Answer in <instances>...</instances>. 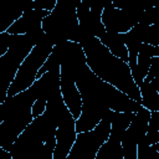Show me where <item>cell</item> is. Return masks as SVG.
<instances>
[{"label": "cell", "instance_id": "15", "mask_svg": "<svg viewBox=\"0 0 159 159\" xmlns=\"http://www.w3.org/2000/svg\"><path fill=\"white\" fill-rule=\"evenodd\" d=\"M99 41L109 50L111 53L119 57L124 62L128 63V50L125 47V43L123 41L122 34L118 32H108L104 31L99 37Z\"/></svg>", "mask_w": 159, "mask_h": 159}, {"label": "cell", "instance_id": "3", "mask_svg": "<svg viewBox=\"0 0 159 159\" xmlns=\"http://www.w3.org/2000/svg\"><path fill=\"white\" fill-rule=\"evenodd\" d=\"M53 45L55 43L46 37H43L41 41L34 45V47L20 63L17 72L7 89V97L26 91L36 81V75L40 67L46 61V58L48 57V55L52 52Z\"/></svg>", "mask_w": 159, "mask_h": 159}, {"label": "cell", "instance_id": "11", "mask_svg": "<svg viewBox=\"0 0 159 159\" xmlns=\"http://www.w3.org/2000/svg\"><path fill=\"white\" fill-rule=\"evenodd\" d=\"M109 111L111 109L104 107V106H99V104L82 101L81 114L75 120L76 132L80 133V132H86V130L93 129L99 123V120L108 114Z\"/></svg>", "mask_w": 159, "mask_h": 159}, {"label": "cell", "instance_id": "6", "mask_svg": "<svg viewBox=\"0 0 159 159\" xmlns=\"http://www.w3.org/2000/svg\"><path fill=\"white\" fill-rule=\"evenodd\" d=\"M142 10L129 6L125 9H117L113 6L111 0L104 1V6L101 15V21L108 32L123 34L129 31L134 25L139 22Z\"/></svg>", "mask_w": 159, "mask_h": 159}, {"label": "cell", "instance_id": "1", "mask_svg": "<svg viewBox=\"0 0 159 159\" xmlns=\"http://www.w3.org/2000/svg\"><path fill=\"white\" fill-rule=\"evenodd\" d=\"M81 46L84 53L86 65L98 78L111 83L132 99L140 103L139 87L133 81L127 62L111 53L98 37L89 36L81 42Z\"/></svg>", "mask_w": 159, "mask_h": 159}, {"label": "cell", "instance_id": "7", "mask_svg": "<svg viewBox=\"0 0 159 159\" xmlns=\"http://www.w3.org/2000/svg\"><path fill=\"white\" fill-rule=\"evenodd\" d=\"M75 118L63 103L60 104L58 117H57V127H56V147L52 154V159H66L67 154L70 153L72 144L76 139L77 132L75 127Z\"/></svg>", "mask_w": 159, "mask_h": 159}, {"label": "cell", "instance_id": "10", "mask_svg": "<svg viewBox=\"0 0 159 159\" xmlns=\"http://www.w3.org/2000/svg\"><path fill=\"white\" fill-rule=\"evenodd\" d=\"M50 15L47 10L31 9L24 10L22 14L7 27L6 32L10 35H24L27 34L36 43L45 37V32L42 31L41 22L42 19Z\"/></svg>", "mask_w": 159, "mask_h": 159}, {"label": "cell", "instance_id": "13", "mask_svg": "<svg viewBox=\"0 0 159 159\" xmlns=\"http://www.w3.org/2000/svg\"><path fill=\"white\" fill-rule=\"evenodd\" d=\"M159 78L154 77L152 81L143 80L139 86L140 103L148 111H159V89H158Z\"/></svg>", "mask_w": 159, "mask_h": 159}, {"label": "cell", "instance_id": "4", "mask_svg": "<svg viewBox=\"0 0 159 159\" xmlns=\"http://www.w3.org/2000/svg\"><path fill=\"white\" fill-rule=\"evenodd\" d=\"M36 42L27 35H11L7 51L0 56V104L7 97V89L25 56Z\"/></svg>", "mask_w": 159, "mask_h": 159}, {"label": "cell", "instance_id": "20", "mask_svg": "<svg viewBox=\"0 0 159 159\" xmlns=\"http://www.w3.org/2000/svg\"><path fill=\"white\" fill-rule=\"evenodd\" d=\"M10 39H11V35L7 34L6 31L0 34V56H2L7 51L9 43H10Z\"/></svg>", "mask_w": 159, "mask_h": 159}, {"label": "cell", "instance_id": "16", "mask_svg": "<svg viewBox=\"0 0 159 159\" xmlns=\"http://www.w3.org/2000/svg\"><path fill=\"white\" fill-rule=\"evenodd\" d=\"M120 138V135L111 132L107 140L98 149L94 159H123Z\"/></svg>", "mask_w": 159, "mask_h": 159}, {"label": "cell", "instance_id": "2", "mask_svg": "<svg viewBox=\"0 0 159 159\" xmlns=\"http://www.w3.org/2000/svg\"><path fill=\"white\" fill-rule=\"evenodd\" d=\"M76 86L81 93L82 101L104 106L116 112H133L135 113L142 104L116 88L108 82L98 78L84 63L75 73Z\"/></svg>", "mask_w": 159, "mask_h": 159}, {"label": "cell", "instance_id": "19", "mask_svg": "<svg viewBox=\"0 0 159 159\" xmlns=\"http://www.w3.org/2000/svg\"><path fill=\"white\" fill-rule=\"evenodd\" d=\"M104 1L106 0H89V12L96 16H101L104 6Z\"/></svg>", "mask_w": 159, "mask_h": 159}, {"label": "cell", "instance_id": "17", "mask_svg": "<svg viewBox=\"0 0 159 159\" xmlns=\"http://www.w3.org/2000/svg\"><path fill=\"white\" fill-rule=\"evenodd\" d=\"M57 0H31L30 2L25 4L24 10H31V9H40V10H47L52 11Z\"/></svg>", "mask_w": 159, "mask_h": 159}, {"label": "cell", "instance_id": "8", "mask_svg": "<svg viewBox=\"0 0 159 159\" xmlns=\"http://www.w3.org/2000/svg\"><path fill=\"white\" fill-rule=\"evenodd\" d=\"M80 67L70 62H60V93L75 119L80 117L82 107V97L75 81V73Z\"/></svg>", "mask_w": 159, "mask_h": 159}, {"label": "cell", "instance_id": "12", "mask_svg": "<svg viewBox=\"0 0 159 159\" xmlns=\"http://www.w3.org/2000/svg\"><path fill=\"white\" fill-rule=\"evenodd\" d=\"M154 56H159V46H153L150 43L142 42L139 46V50H138L135 67L133 70H130L133 81L135 82V84L138 87L140 86L142 81L144 80Z\"/></svg>", "mask_w": 159, "mask_h": 159}, {"label": "cell", "instance_id": "5", "mask_svg": "<svg viewBox=\"0 0 159 159\" xmlns=\"http://www.w3.org/2000/svg\"><path fill=\"white\" fill-rule=\"evenodd\" d=\"M109 133L111 119L107 114L93 129L77 133L66 159H94L98 149L109 137Z\"/></svg>", "mask_w": 159, "mask_h": 159}, {"label": "cell", "instance_id": "18", "mask_svg": "<svg viewBox=\"0 0 159 159\" xmlns=\"http://www.w3.org/2000/svg\"><path fill=\"white\" fill-rule=\"evenodd\" d=\"M46 106H47V98H43V97L36 98V99L32 102V106H31V114H32V118H36V117L41 116V114L45 112Z\"/></svg>", "mask_w": 159, "mask_h": 159}, {"label": "cell", "instance_id": "9", "mask_svg": "<svg viewBox=\"0 0 159 159\" xmlns=\"http://www.w3.org/2000/svg\"><path fill=\"white\" fill-rule=\"evenodd\" d=\"M149 117L150 111L143 106L134 113V117L120 138L123 159H137V144L147 133Z\"/></svg>", "mask_w": 159, "mask_h": 159}, {"label": "cell", "instance_id": "14", "mask_svg": "<svg viewBox=\"0 0 159 159\" xmlns=\"http://www.w3.org/2000/svg\"><path fill=\"white\" fill-rule=\"evenodd\" d=\"M24 6H20L17 0H0V34L22 14Z\"/></svg>", "mask_w": 159, "mask_h": 159}]
</instances>
